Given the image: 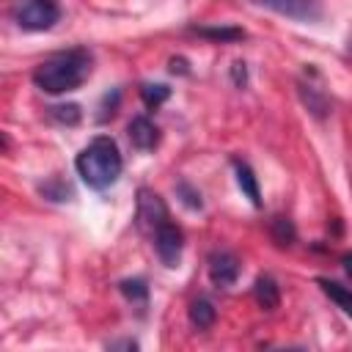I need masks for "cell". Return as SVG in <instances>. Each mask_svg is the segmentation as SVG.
I'll use <instances>...</instances> for the list:
<instances>
[{
  "label": "cell",
  "mask_w": 352,
  "mask_h": 352,
  "mask_svg": "<svg viewBox=\"0 0 352 352\" xmlns=\"http://www.w3.org/2000/svg\"><path fill=\"white\" fill-rule=\"evenodd\" d=\"M91 69H94L91 52L85 47H72L41 60L33 72V82L44 94H66L80 88L88 80Z\"/></svg>",
  "instance_id": "cell-1"
},
{
  "label": "cell",
  "mask_w": 352,
  "mask_h": 352,
  "mask_svg": "<svg viewBox=\"0 0 352 352\" xmlns=\"http://www.w3.org/2000/svg\"><path fill=\"white\" fill-rule=\"evenodd\" d=\"M74 168L80 173V179L91 187V190H107L110 184H116V179L121 176L124 160L121 151L116 146L113 138L99 135L94 138L74 160Z\"/></svg>",
  "instance_id": "cell-2"
},
{
  "label": "cell",
  "mask_w": 352,
  "mask_h": 352,
  "mask_svg": "<svg viewBox=\"0 0 352 352\" xmlns=\"http://www.w3.org/2000/svg\"><path fill=\"white\" fill-rule=\"evenodd\" d=\"M11 16L22 30H50L60 19V3L58 0H14Z\"/></svg>",
  "instance_id": "cell-3"
},
{
  "label": "cell",
  "mask_w": 352,
  "mask_h": 352,
  "mask_svg": "<svg viewBox=\"0 0 352 352\" xmlns=\"http://www.w3.org/2000/svg\"><path fill=\"white\" fill-rule=\"evenodd\" d=\"M154 250H157V256H160V261L165 267H179L182 250H184V234H182V228L173 226L170 220H165L154 231Z\"/></svg>",
  "instance_id": "cell-4"
},
{
  "label": "cell",
  "mask_w": 352,
  "mask_h": 352,
  "mask_svg": "<svg viewBox=\"0 0 352 352\" xmlns=\"http://www.w3.org/2000/svg\"><path fill=\"white\" fill-rule=\"evenodd\" d=\"M165 220H168V206L162 204V198L151 190H140L138 192V226L154 234Z\"/></svg>",
  "instance_id": "cell-5"
},
{
  "label": "cell",
  "mask_w": 352,
  "mask_h": 352,
  "mask_svg": "<svg viewBox=\"0 0 352 352\" xmlns=\"http://www.w3.org/2000/svg\"><path fill=\"white\" fill-rule=\"evenodd\" d=\"M209 278L217 289H228L239 278V258L228 250H214L209 256Z\"/></svg>",
  "instance_id": "cell-6"
},
{
  "label": "cell",
  "mask_w": 352,
  "mask_h": 352,
  "mask_svg": "<svg viewBox=\"0 0 352 352\" xmlns=\"http://www.w3.org/2000/svg\"><path fill=\"white\" fill-rule=\"evenodd\" d=\"M256 3L264 8H272L275 14H283L289 19H302V22H314L322 14L319 0H256Z\"/></svg>",
  "instance_id": "cell-7"
},
{
  "label": "cell",
  "mask_w": 352,
  "mask_h": 352,
  "mask_svg": "<svg viewBox=\"0 0 352 352\" xmlns=\"http://www.w3.org/2000/svg\"><path fill=\"white\" fill-rule=\"evenodd\" d=\"M126 132H129L132 146L140 148V151H151V148L160 143V129H157V124H154L151 118H146V116H135V118L129 121Z\"/></svg>",
  "instance_id": "cell-8"
},
{
  "label": "cell",
  "mask_w": 352,
  "mask_h": 352,
  "mask_svg": "<svg viewBox=\"0 0 352 352\" xmlns=\"http://www.w3.org/2000/svg\"><path fill=\"white\" fill-rule=\"evenodd\" d=\"M253 297L264 311H275L278 302H280V292H278L275 278L272 275H258L256 283H253Z\"/></svg>",
  "instance_id": "cell-9"
},
{
  "label": "cell",
  "mask_w": 352,
  "mask_h": 352,
  "mask_svg": "<svg viewBox=\"0 0 352 352\" xmlns=\"http://www.w3.org/2000/svg\"><path fill=\"white\" fill-rule=\"evenodd\" d=\"M234 170H236V184H239V190L250 198V204H253V206H261L258 179H256V173L250 170V165H248V162H242V160H234Z\"/></svg>",
  "instance_id": "cell-10"
},
{
  "label": "cell",
  "mask_w": 352,
  "mask_h": 352,
  "mask_svg": "<svg viewBox=\"0 0 352 352\" xmlns=\"http://www.w3.org/2000/svg\"><path fill=\"white\" fill-rule=\"evenodd\" d=\"M319 286L346 316H352V289L349 286H344L338 280H330V278H319Z\"/></svg>",
  "instance_id": "cell-11"
},
{
  "label": "cell",
  "mask_w": 352,
  "mask_h": 352,
  "mask_svg": "<svg viewBox=\"0 0 352 352\" xmlns=\"http://www.w3.org/2000/svg\"><path fill=\"white\" fill-rule=\"evenodd\" d=\"M214 305L209 302V300H204V297H198V300H192L190 302V322L198 327V330H209L212 324H214Z\"/></svg>",
  "instance_id": "cell-12"
},
{
  "label": "cell",
  "mask_w": 352,
  "mask_h": 352,
  "mask_svg": "<svg viewBox=\"0 0 352 352\" xmlns=\"http://www.w3.org/2000/svg\"><path fill=\"white\" fill-rule=\"evenodd\" d=\"M140 96H143V102H146L148 107H157V104H162V102L170 96V88L162 85V82H146V85L140 88Z\"/></svg>",
  "instance_id": "cell-13"
},
{
  "label": "cell",
  "mask_w": 352,
  "mask_h": 352,
  "mask_svg": "<svg viewBox=\"0 0 352 352\" xmlns=\"http://www.w3.org/2000/svg\"><path fill=\"white\" fill-rule=\"evenodd\" d=\"M121 294L126 297V300H132V302H146V297H148V286H146V280H140V278H132V280H121Z\"/></svg>",
  "instance_id": "cell-14"
},
{
  "label": "cell",
  "mask_w": 352,
  "mask_h": 352,
  "mask_svg": "<svg viewBox=\"0 0 352 352\" xmlns=\"http://www.w3.org/2000/svg\"><path fill=\"white\" fill-rule=\"evenodd\" d=\"M272 239H275L280 248L294 242V226H292L289 217H275V220H272Z\"/></svg>",
  "instance_id": "cell-15"
},
{
  "label": "cell",
  "mask_w": 352,
  "mask_h": 352,
  "mask_svg": "<svg viewBox=\"0 0 352 352\" xmlns=\"http://www.w3.org/2000/svg\"><path fill=\"white\" fill-rule=\"evenodd\" d=\"M50 116L58 118L60 124H77L80 121V107L77 104H58V107H50Z\"/></svg>",
  "instance_id": "cell-16"
},
{
  "label": "cell",
  "mask_w": 352,
  "mask_h": 352,
  "mask_svg": "<svg viewBox=\"0 0 352 352\" xmlns=\"http://www.w3.org/2000/svg\"><path fill=\"white\" fill-rule=\"evenodd\" d=\"M195 30H198V28H195ZM198 33H201V36H206V38H220V41L242 38V30H236V28H201Z\"/></svg>",
  "instance_id": "cell-17"
},
{
  "label": "cell",
  "mask_w": 352,
  "mask_h": 352,
  "mask_svg": "<svg viewBox=\"0 0 352 352\" xmlns=\"http://www.w3.org/2000/svg\"><path fill=\"white\" fill-rule=\"evenodd\" d=\"M41 192H44L47 198H52V201H66V195H72V187H69L66 182L55 179L52 184H41Z\"/></svg>",
  "instance_id": "cell-18"
},
{
  "label": "cell",
  "mask_w": 352,
  "mask_h": 352,
  "mask_svg": "<svg viewBox=\"0 0 352 352\" xmlns=\"http://www.w3.org/2000/svg\"><path fill=\"white\" fill-rule=\"evenodd\" d=\"M176 190H179L182 201H184L190 209H201V192H195V190H192L187 182H179V187H176Z\"/></svg>",
  "instance_id": "cell-19"
},
{
  "label": "cell",
  "mask_w": 352,
  "mask_h": 352,
  "mask_svg": "<svg viewBox=\"0 0 352 352\" xmlns=\"http://www.w3.org/2000/svg\"><path fill=\"white\" fill-rule=\"evenodd\" d=\"M344 270H346V275L352 278V256H344Z\"/></svg>",
  "instance_id": "cell-20"
}]
</instances>
